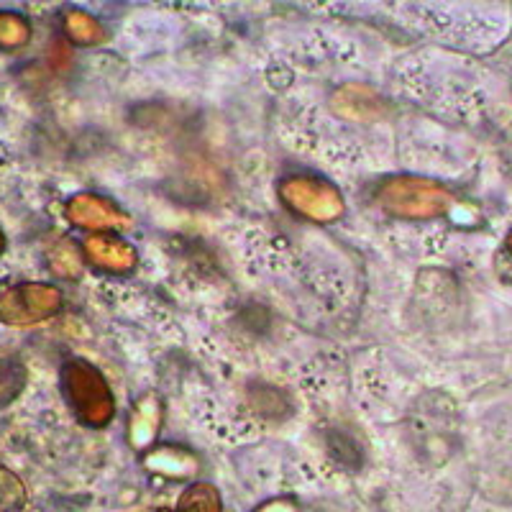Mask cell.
Instances as JSON below:
<instances>
[{"mask_svg": "<svg viewBox=\"0 0 512 512\" xmlns=\"http://www.w3.org/2000/svg\"><path fill=\"white\" fill-rule=\"evenodd\" d=\"M26 505L24 482L8 469H0V512H21Z\"/></svg>", "mask_w": 512, "mask_h": 512, "instance_id": "5", "label": "cell"}, {"mask_svg": "<svg viewBox=\"0 0 512 512\" xmlns=\"http://www.w3.org/2000/svg\"><path fill=\"white\" fill-rule=\"evenodd\" d=\"M6 249V239H3V231H0V251Z\"/></svg>", "mask_w": 512, "mask_h": 512, "instance_id": "7", "label": "cell"}, {"mask_svg": "<svg viewBox=\"0 0 512 512\" xmlns=\"http://www.w3.org/2000/svg\"><path fill=\"white\" fill-rule=\"evenodd\" d=\"M177 512H221V500L218 492L208 484H195L182 495Z\"/></svg>", "mask_w": 512, "mask_h": 512, "instance_id": "4", "label": "cell"}, {"mask_svg": "<svg viewBox=\"0 0 512 512\" xmlns=\"http://www.w3.org/2000/svg\"><path fill=\"white\" fill-rule=\"evenodd\" d=\"M64 392L85 423L103 425L111 418V395L105 392L98 374L80 361H72L70 367L64 369Z\"/></svg>", "mask_w": 512, "mask_h": 512, "instance_id": "2", "label": "cell"}, {"mask_svg": "<svg viewBox=\"0 0 512 512\" xmlns=\"http://www.w3.org/2000/svg\"><path fill=\"white\" fill-rule=\"evenodd\" d=\"M264 512H295V510H292V507H287V505H274V507H269V510H264Z\"/></svg>", "mask_w": 512, "mask_h": 512, "instance_id": "6", "label": "cell"}, {"mask_svg": "<svg viewBox=\"0 0 512 512\" xmlns=\"http://www.w3.org/2000/svg\"><path fill=\"white\" fill-rule=\"evenodd\" d=\"M510 246H512V241H510Z\"/></svg>", "mask_w": 512, "mask_h": 512, "instance_id": "8", "label": "cell"}, {"mask_svg": "<svg viewBox=\"0 0 512 512\" xmlns=\"http://www.w3.org/2000/svg\"><path fill=\"white\" fill-rule=\"evenodd\" d=\"M26 369L13 359H0V408H6L24 392Z\"/></svg>", "mask_w": 512, "mask_h": 512, "instance_id": "3", "label": "cell"}, {"mask_svg": "<svg viewBox=\"0 0 512 512\" xmlns=\"http://www.w3.org/2000/svg\"><path fill=\"white\" fill-rule=\"evenodd\" d=\"M62 305V297L49 285H16L0 295V320L8 326H31L47 320Z\"/></svg>", "mask_w": 512, "mask_h": 512, "instance_id": "1", "label": "cell"}]
</instances>
